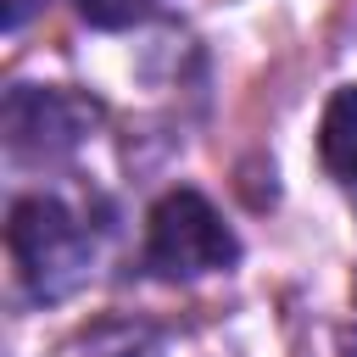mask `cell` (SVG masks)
<instances>
[{"mask_svg": "<svg viewBox=\"0 0 357 357\" xmlns=\"http://www.w3.org/2000/svg\"><path fill=\"white\" fill-rule=\"evenodd\" d=\"M240 257L234 229L218 218V206L195 190H173L145 218V268L156 279H201Z\"/></svg>", "mask_w": 357, "mask_h": 357, "instance_id": "cell-1", "label": "cell"}, {"mask_svg": "<svg viewBox=\"0 0 357 357\" xmlns=\"http://www.w3.org/2000/svg\"><path fill=\"white\" fill-rule=\"evenodd\" d=\"M11 257H17V273L33 296L56 301L67 296L84 273H89V229L56 201V195H28L11 206Z\"/></svg>", "mask_w": 357, "mask_h": 357, "instance_id": "cell-2", "label": "cell"}, {"mask_svg": "<svg viewBox=\"0 0 357 357\" xmlns=\"http://www.w3.org/2000/svg\"><path fill=\"white\" fill-rule=\"evenodd\" d=\"M84 123L89 112L61 95V89H33V84H17L6 95V112H0V128H6V151L22 156V162H50L61 151H73L84 139Z\"/></svg>", "mask_w": 357, "mask_h": 357, "instance_id": "cell-3", "label": "cell"}, {"mask_svg": "<svg viewBox=\"0 0 357 357\" xmlns=\"http://www.w3.org/2000/svg\"><path fill=\"white\" fill-rule=\"evenodd\" d=\"M318 156H324V167L335 178L357 184V84L329 95L324 123H318Z\"/></svg>", "mask_w": 357, "mask_h": 357, "instance_id": "cell-4", "label": "cell"}, {"mask_svg": "<svg viewBox=\"0 0 357 357\" xmlns=\"http://www.w3.org/2000/svg\"><path fill=\"white\" fill-rule=\"evenodd\" d=\"M73 6L89 28H134V22L151 17L156 0H73Z\"/></svg>", "mask_w": 357, "mask_h": 357, "instance_id": "cell-5", "label": "cell"}, {"mask_svg": "<svg viewBox=\"0 0 357 357\" xmlns=\"http://www.w3.org/2000/svg\"><path fill=\"white\" fill-rule=\"evenodd\" d=\"M39 6H45V0H0V28H6V33H17Z\"/></svg>", "mask_w": 357, "mask_h": 357, "instance_id": "cell-6", "label": "cell"}]
</instances>
